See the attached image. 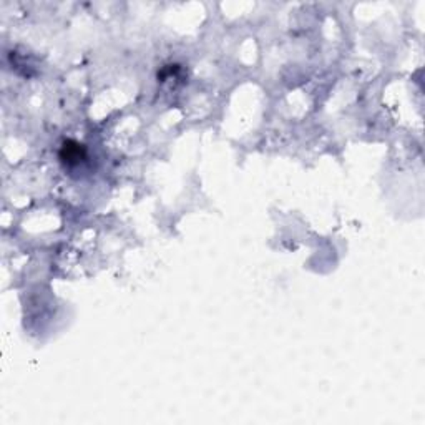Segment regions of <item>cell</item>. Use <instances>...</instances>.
<instances>
[{"instance_id": "6da1fadb", "label": "cell", "mask_w": 425, "mask_h": 425, "mask_svg": "<svg viewBox=\"0 0 425 425\" xmlns=\"http://www.w3.org/2000/svg\"><path fill=\"white\" fill-rule=\"evenodd\" d=\"M60 161L66 168H75L86 160V149L82 143L75 140L64 141L60 148Z\"/></svg>"}]
</instances>
